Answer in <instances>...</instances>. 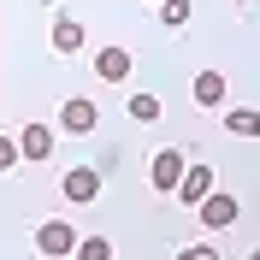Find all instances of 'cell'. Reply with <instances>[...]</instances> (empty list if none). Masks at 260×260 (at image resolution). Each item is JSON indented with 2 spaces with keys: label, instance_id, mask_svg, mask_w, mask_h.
<instances>
[{
  "label": "cell",
  "instance_id": "1",
  "mask_svg": "<svg viewBox=\"0 0 260 260\" xmlns=\"http://www.w3.org/2000/svg\"><path fill=\"white\" fill-rule=\"evenodd\" d=\"M71 248H77V231L65 225V219L36 225V254H42V260H71Z\"/></svg>",
  "mask_w": 260,
  "mask_h": 260
},
{
  "label": "cell",
  "instance_id": "2",
  "mask_svg": "<svg viewBox=\"0 0 260 260\" xmlns=\"http://www.w3.org/2000/svg\"><path fill=\"white\" fill-rule=\"evenodd\" d=\"M59 189H65V201H71V207H89V201L101 195V166H71Z\"/></svg>",
  "mask_w": 260,
  "mask_h": 260
},
{
  "label": "cell",
  "instance_id": "3",
  "mask_svg": "<svg viewBox=\"0 0 260 260\" xmlns=\"http://www.w3.org/2000/svg\"><path fill=\"white\" fill-rule=\"evenodd\" d=\"M213 195V166H183V178H178V201L183 207H201Z\"/></svg>",
  "mask_w": 260,
  "mask_h": 260
},
{
  "label": "cell",
  "instance_id": "4",
  "mask_svg": "<svg viewBox=\"0 0 260 260\" xmlns=\"http://www.w3.org/2000/svg\"><path fill=\"white\" fill-rule=\"evenodd\" d=\"M95 101H83V95H71V101H65V107H59V130H71V136H89V130H95Z\"/></svg>",
  "mask_w": 260,
  "mask_h": 260
},
{
  "label": "cell",
  "instance_id": "5",
  "mask_svg": "<svg viewBox=\"0 0 260 260\" xmlns=\"http://www.w3.org/2000/svg\"><path fill=\"white\" fill-rule=\"evenodd\" d=\"M148 178H154V189H178V178H183V154L178 148H160V154H154V166H148Z\"/></svg>",
  "mask_w": 260,
  "mask_h": 260
},
{
  "label": "cell",
  "instance_id": "6",
  "mask_svg": "<svg viewBox=\"0 0 260 260\" xmlns=\"http://www.w3.org/2000/svg\"><path fill=\"white\" fill-rule=\"evenodd\" d=\"M95 77H101V83H124V77H130V48H118V42H113V48H101V53H95Z\"/></svg>",
  "mask_w": 260,
  "mask_h": 260
},
{
  "label": "cell",
  "instance_id": "7",
  "mask_svg": "<svg viewBox=\"0 0 260 260\" xmlns=\"http://www.w3.org/2000/svg\"><path fill=\"white\" fill-rule=\"evenodd\" d=\"M201 225H207V231H225V225H237V195H219V189H213L207 201H201Z\"/></svg>",
  "mask_w": 260,
  "mask_h": 260
},
{
  "label": "cell",
  "instance_id": "8",
  "mask_svg": "<svg viewBox=\"0 0 260 260\" xmlns=\"http://www.w3.org/2000/svg\"><path fill=\"white\" fill-rule=\"evenodd\" d=\"M189 95H195V107H219V101H225V71H195Z\"/></svg>",
  "mask_w": 260,
  "mask_h": 260
},
{
  "label": "cell",
  "instance_id": "9",
  "mask_svg": "<svg viewBox=\"0 0 260 260\" xmlns=\"http://www.w3.org/2000/svg\"><path fill=\"white\" fill-rule=\"evenodd\" d=\"M18 154H24V160H48L53 154V130L48 124H24L18 130Z\"/></svg>",
  "mask_w": 260,
  "mask_h": 260
},
{
  "label": "cell",
  "instance_id": "10",
  "mask_svg": "<svg viewBox=\"0 0 260 260\" xmlns=\"http://www.w3.org/2000/svg\"><path fill=\"white\" fill-rule=\"evenodd\" d=\"M77 48H83V24H71V18H59V24H53V53L65 59V53H77Z\"/></svg>",
  "mask_w": 260,
  "mask_h": 260
},
{
  "label": "cell",
  "instance_id": "11",
  "mask_svg": "<svg viewBox=\"0 0 260 260\" xmlns=\"http://www.w3.org/2000/svg\"><path fill=\"white\" fill-rule=\"evenodd\" d=\"M225 130H231V136H260V113H254V107H231Z\"/></svg>",
  "mask_w": 260,
  "mask_h": 260
},
{
  "label": "cell",
  "instance_id": "12",
  "mask_svg": "<svg viewBox=\"0 0 260 260\" xmlns=\"http://www.w3.org/2000/svg\"><path fill=\"white\" fill-rule=\"evenodd\" d=\"M189 12H195V0H160V24H166V30H183Z\"/></svg>",
  "mask_w": 260,
  "mask_h": 260
},
{
  "label": "cell",
  "instance_id": "13",
  "mask_svg": "<svg viewBox=\"0 0 260 260\" xmlns=\"http://www.w3.org/2000/svg\"><path fill=\"white\" fill-rule=\"evenodd\" d=\"M130 118H142V124H160V118H166L160 95H130Z\"/></svg>",
  "mask_w": 260,
  "mask_h": 260
},
{
  "label": "cell",
  "instance_id": "14",
  "mask_svg": "<svg viewBox=\"0 0 260 260\" xmlns=\"http://www.w3.org/2000/svg\"><path fill=\"white\" fill-rule=\"evenodd\" d=\"M71 260H113V243H107V237H77Z\"/></svg>",
  "mask_w": 260,
  "mask_h": 260
},
{
  "label": "cell",
  "instance_id": "15",
  "mask_svg": "<svg viewBox=\"0 0 260 260\" xmlns=\"http://www.w3.org/2000/svg\"><path fill=\"white\" fill-rule=\"evenodd\" d=\"M178 260H219V248L213 243H189V248H178Z\"/></svg>",
  "mask_w": 260,
  "mask_h": 260
},
{
  "label": "cell",
  "instance_id": "16",
  "mask_svg": "<svg viewBox=\"0 0 260 260\" xmlns=\"http://www.w3.org/2000/svg\"><path fill=\"white\" fill-rule=\"evenodd\" d=\"M18 160H24V154H18V142H12V136H0V172H12Z\"/></svg>",
  "mask_w": 260,
  "mask_h": 260
},
{
  "label": "cell",
  "instance_id": "17",
  "mask_svg": "<svg viewBox=\"0 0 260 260\" xmlns=\"http://www.w3.org/2000/svg\"><path fill=\"white\" fill-rule=\"evenodd\" d=\"M231 6H248V0H231Z\"/></svg>",
  "mask_w": 260,
  "mask_h": 260
},
{
  "label": "cell",
  "instance_id": "18",
  "mask_svg": "<svg viewBox=\"0 0 260 260\" xmlns=\"http://www.w3.org/2000/svg\"><path fill=\"white\" fill-rule=\"evenodd\" d=\"M248 260H260V248H254V254H248Z\"/></svg>",
  "mask_w": 260,
  "mask_h": 260
},
{
  "label": "cell",
  "instance_id": "19",
  "mask_svg": "<svg viewBox=\"0 0 260 260\" xmlns=\"http://www.w3.org/2000/svg\"><path fill=\"white\" fill-rule=\"evenodd\" d=\"M42 6H53V0H42Z\"/></svg>",
  "mask_w": 260,
  "mask_h": 260
},
{
  "label": "cell",
  "instance_id": "20",
  "mask_svg": "<svg viewBox=\"0 0 260 260\" xmlns=\"http://www.w3.org/2000/svg\"><path fill=\"white\" fill-rule=\"evenodd\" d=\"M0 24H6V12H0Z\"/></svg>",
  "mask_w": 260,
  "mask_h": 260
},
{
  "label": "cell",
  "instance_id": "21",
  "mask_svg": "<svg viewBox=\"0 0 260 260\" xmlns=\"http://www.w3.org/2000/svg\"><path fill=\"white\" fill-rule=\"evenodd\" d=\"M148 6H154V0H148Z\"/></svg>",
  "mask_w": 260,
  "mask_h": 260
}]
</instances>
